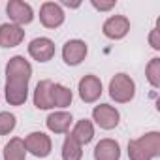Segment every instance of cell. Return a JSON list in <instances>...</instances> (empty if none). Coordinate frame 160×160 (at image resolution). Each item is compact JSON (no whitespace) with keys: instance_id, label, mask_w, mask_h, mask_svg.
Listing matches in <instances>:
<instances>
[{"instance_id":"obj_1","label":"cell","mask_w":160,"mask_h":160,"mask_svg":"<svg viewBox=\"0 0 160 160\" xmlns=\"http://www.w3.org/2000/svg\"><path fill=\"white\" fill-rule=\"evenodd\" d=\"M160 156V134L147 132L138 139L128 141V158L130 160H151Z\"/></svg>"},{"instance_id":"obj_2","label":"cell","mask_w":160,"mask_h":160,"mask_svg":"<svg viewBox=\"0 0 160 160\" xmlns=\"http://www.w3.org/2000/svg\"><path fill=\"white\" fill-rule=\"evenodd\" d=\"M136 94V83L134 79L126 73H117L111 81H109V96L119 102V104H126L134 98Z\"/></svg>"},{"instance_id":"obj_3","label":"cell","mask_w":160,"mask_h":160,"mask_svg":"<svg viewBox=\"0 0 160 160\" xmlns=\"http://www.w3.org/2000/svg\"><path fill=\"white\" fill-rule=\"evenodd\" d=\"M28 98V81L17 77L6 79V100L10 106H23Z\"/></svg>"},{"instance_id":"obj_4","label":"cell","mask_w":160,"mask_h":160,"mask_svg":"<svg viewBox=\"0 0 160 160\" xmlns=\"http://www.w3.org/2000/svg\"><path fill=\"white\" fill-rule=\"evenodd\" d=\"M25 147L36 158H45L51 154V138L43 132H30L25 139Z\"/></svg>"},{"instance_id":"obj_5","label":"cell","mask_w":160,"mask_h":160,"mask_svg":"<svg viewBox=\"0 0 160 160\" xmlns=\"http://www.w3.org/2000/svg\"><path fill=\"white\" fill-rule=\"evenodd\" d=\"M6 13L10 15V19L13 21V25L21 27V25H28L34 19V12L30 8V4L23 2V0H10L6 6Z\"/></svg>"},{"instance_id":"obj_6","label":"cell","mask_w":160,"mask_h":160,"mask_svg":"<svg viewBox=\"0 0 160 160\" xmlns=\"http://www.w3.org/2000/svg\"><path fill=\"white\" fill-rule=\"evenodd\" d=\"M92 119L96 121V124H98L100 128H104V130H113V128L119 124L121 115H119V111H117L113 106H109V104H100V106H96V108L92 109Z\"/></svg>"},{"instance_id":"obj_7","label":"cell","mask_w":160,"mask_h":160,"mask_svg":"<svg viewBox=\"0 0 160 160\" xmlns=\"http://www.w3.org/2000/svg\"><path fill=\"white\" fill-rule=\"evenodd\" d=\"M79 98L85 104H92L102 96V81L96 75H85L81 81H79Z\"/></svg>"},{"instance_id":"obj_8","label":"cell","mask_w":160,"mask_h":160,"mask_svg":"<svg viewBox=\"0 0 160 160\" xmlns=\"http://www.w3.org/2000/svg\"><path fill=\"white\" fill-rule=\"evenodd\" d=\"M87 51H89V47L83 40H70L62 47V58L68 66H77L85 60Z\"/></svg>"},{"instance_id":"obj_9","label":"cell","mask_w":160,"mask_h":160,"mask_svg":"<svg viewBox=\"0 0 160 160\" xmlns=\"http://www.w3.org/2000/svg\"><path fill=\"white\" fill-rule=\"evenodd\" d=\"M40 21L45 28H58L64 23L62 6L57 2H43L40 8Z\"/></svg>"},{"instance_id":"obj_10","label":"cell","mask_w":160,"mask_h":160,"mask_svg":"<svg viewBox=\"0 0 160 160\" xmlns=\"http://www.w3.org/2000/svg\"><path fill=\"white\" fill-rule=\"evenodd\" d=\"M128 30H130V21L124 15H111L102 27L104 36L109 40H121L128 34Z\"/></svg>"},{"instance_id":"obj_11","label":"cell","mask_w":160,"mask_h":160,"mask_svg":"<svg viewBox=\"0 0 160 160\" xmlns=\"http://www.w3.org/2000/svg\"><path fill=\"white\" fill-rule=\"evenodd\" d=\"M28 55L38 62H47L55 57V43L49 38H34L28 45Z\"/></svg>"},{"instance_id":"obj_12","label":"cell","mask_w":160,"mask_h":160,"mask_svg":"<svg viewBox=\"0 0 160 160\" xmlns=\"http://www.w3.org/2000/svg\"><path fill=\"white\" fill-rule=\"evenodd\" d=\"M8 77H17V79H27L30 81L32 77V66L25 57H12L6 64V79Z\"/></svg>"},{"instance_id":"obj_13","label":"cell","mask_w":160,"mask_h":160,"mask_svg":"<svg viewBox=\"0 0 160 160\" xmlns=\"http://www.w3.org/2000/svg\"><path fill=\"white\" fill-rule=\"evenodd\" d=\"M25 40V30L13 23L0 25V45L2 47H17Z\"/></svg>"},{"instance_id":"obj_14","label":"cell","mask_w":160,"mask_h":160,"mask_svg":"<svg viewBox=\"0 0 160 160\" xmlns=\"http://www.w3.org/2000/svg\"><path fill=\"white\" fill-rule=\"evenodd\" d=\"M121 158V145L115 139H100L94 147V160H119Z\"/></svg>"},{"instance_id":"obj_15","label":"cell","mask_w":160,"mask_h":160,"mask_svg":"<svg viewBox=\"0 0 160 160\" xmlns=\"http://www.w3.org/2000/svg\"><path fill=\"white\" fill-rule=\"evenodd\" d=\"M72 115L66 113V111H55L51 113L47 119H45V124L51 132L55 134H66L70 130V124H72Z\"/></svg>"},{"instance_id":"obj_16","label":"cell","mask_w":160,"mask_h":160,"mask_svg":"<svg viewBox=\"0 0 160 160\" xmlns=\"http://www.w3.org/2000/svg\"><path fill=\"white\" fill-rule=\"evenodd\" d=\"M51 87H53V81L49 79H43L36 85V91H34V106L38 109H51L53 104H51Z\"/></svg>"},{"instance_id":"obj_17","label":"cell","mask_w":160,"mask_h":160,"mask_svg":"<svg viewBox=\"0 0 160 160\" xmlns=\"http://www.w3.org/2000/svg\"><path fill=\"white\" fill-rule=\"evenodd\" d=\"M79 145H87V143H91L92 141V138H94V126H92V122L91 121H87V119H81V121H77V124L73 126V130H72V134H70Z\"/></svg>"},{"instance_id":"obj_18","label":"cell","mask_w":160,"mask_h":160,"mask_svg":"<svg viewBox=\"0 0 160 160\" xmlns=\"http://www.w3.org/2000/svg\"><path fill=\"white\" fill-rule=\"evenodd\" d=\"M72 98H73V94L68 87H64L60 83H53V87H51V104H53V108H68L72 104Z\"/></svg>"},{"instance_id":"obj_19","label":"cell","mask_w":160,"mask_h":160,"mask_svg":"<svg viewBox=\"0 0 160 160\" xmlns=\"http://www.w3.org/2000/svg\"><path fill=\"white\" fill-rule=\"evenodd\" d=\"M25 156H27V147L21 138H13L6 143L4 160H25Z\"/></svg>"},{"instance_id":"obj_20","label":"cell","mask_w":160,"mask_h":160,"mask_svg":"<svg viewBox=\"0 0 160 160\" xmlns=\"http://www.w3.org/2000/svg\"><path fill=\"white\" fill-rule=\"evenodd\" d=\"M83 151L72 136H66L64 143H62V160H81Z\"/></svg>"},{"instance_id":"obj_21","label":"cell","mask_w":160,"mask_h":160,"mask_svg":"<svg viewBox=\"0 0 160 160\" xmlns=\"http://www.w3.org/2000/svg\"><path fill=\"white\" fill-rule=\"evenodd\" d=\"M145 73H147V81H149L154 89H158V87H160V58H158V57L151 58V62H149L147 68H145Z\"/></svg>"},{"instance_id":"obj_22","label":"cell","mask_w":160,"mask_h":160,"mask_svg":"<svg viewBox=\"0 0 160 160\" xmlns=\"http://www.w3.org/2000/svg\"><path fill=\"white\" fill-rule=\"evenodd\" d=\"M17 124V119L13 113H8V111H0V136H6L10 132H13Z\"/></svg>"},{"instance_id":"obj_23","label":"cell","mask_w":160,"mask_h":160,"mask_svg":"<svg viewBox=\"0 0 160 160\" xmlns=\"http://www.w3.org/2000/svg\"><path fill=\"white\" fill-rule=\"evenodd\" d=\"M92 8H96V10H100V12H108V10H111V8H115V0H109V2H98V0H92Z\"/></svg>"},{"instance_id":"obj_24","label":"cell","mask_w":160,"mask_h":160,"mask_svg":"<svg viewBox=\"0 0 160 160\" xmlns=\"http://www.w3.org/2000/svg\"><path fill=\"white\" fill-rule=\"evenodd\" d=\"M149 43H151V47L152 49H160V40H158V28H152L151 30V36H149Z\"/></svg>"}]
</instances>
